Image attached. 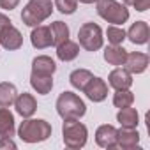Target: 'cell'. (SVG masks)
<instances>
[{"label":"cell","mask_w":150,"mask_h":150,"mask_svg":"<svg viewBox=\"0 0 150 150\" xmlns=\"http://www.w3.org/2000/svg\"><path fill=\"white\" fill-rule=\"evenodd\" d=\"M87 111L85 103L72 92H62L57 99V113L64 120H80Z\"/></svg>","instance_id":"1"},{"label":"cell","mask_w":150,"mask_h":150,"mask_svg":"<svg viewBox=\"0 0 150 150\" xmlns=\"http://www.w3.org/2000/svg\"><path fill=\"white\" fill-rule=\"evenodd\" d=\"M18 136L25 143H39V141H44L51 136V125L41 118L39 120L27 118L21 122V125L18 129Z\"/></svg>","instance_id":"2"},{"label":"cell","mask_w":150,"mask_h":150,"mask_svg":"<svg viewBox=\"0 0 150 150\" xmlns=\"http://www.w3.org/2000/svg\"><path fill=\"white\" fill-rule=\"evenodd\" d=\"M53 13L51 0H30L21 11V21L27 27H37Z\"/></svg>","instance_id":"3"},{"label":"cell","mask_w":150,"mask_h":150,"mask_svg":"<svg viewBox=\"0 0 150 150\" xmlns=\"http://www.w3.org/2000/svg\"><path fill=\"white\" fill-rule=\"evenodd\" d=\"M97 13L104 21L113 25H124L129 20V9L117 0H97Z\"/></svg>","instance_id":"4"},{"label":"cell","mask_w":150,"mask_h":150,"mask_svg":"<svg viewBox=\"0 0 150 150\" xmlns=\"http://www.w3.org/2000/svg\"><path fill=\"white\" fill-rule=\"evenodd\" d=\"M62 136H64L65 146H69V148H72V150H76V148L85 146L88 131H87V127H85L81 122H78V120H64Z\"/></svg>","instance_id":"5"},{"label":"cell","mask_w":150,"mask_h":150,"mask_svg":"<svg viewBox=\"0 0 150 150\" xmlns=\"http://www.w3.org/2000/svg\"><path fill=\"white\" fill-rule=\"evenodd\" d=\"M0 44L6 50H20L23 44L21 32L13 25V21L6 14H0Z\"/></svg>","instance_id":"6"},{"label":"cell","mask_w":150,"mask_h":150,"mask_svg":"<svg viewBox=\"0 0 150 150\" xmlns=\"http://www.w3.org/2000/svg\"><path fill=\"white\" fill-rule=\"evenodd\" d=\"M78 39H80V44L87 50V51H97L101 46H103V30L99 25L96 23H85L80 27V32H78Z\"/></svg>","instance_id":"7"},{"label":"cell","mask_w":150,"mask_h":150,"mask_svg":"<svg viewBox=\"0 0 150 150\" xmlns=\"http://www.w3.org/2000/svg\"><path fill=\"white\" fill-rule=\"evenodd\" d=\"M124 65H125V71H129L131 74H141L148 67V55L139 53V51L127 53Z\"/></svg>","instance_id":"8"},{"label":"cell","mask_w":150,"mask_h":150,"mask_svg":"<svg viewBox=\"0 0 150 150\" xmlns=\"http://www.w3.org/2000/svg\"><path fill=\"white\" fill-rule=\"evenodd\" d=\"M83 92L87 94V97L94 103H101L108 97V85L104 83V80L101 78H92L87 87L83 88Z\"/></svg>","instance_id":"9"},{"label":"cell","mask_w":150,"mask_h":150,"mask_svg":"<svg viewBox=\"0 0 150 150\" xmlns=\"http://www.w3.org/2000/svg\"><path fill=\"white\" fill-rule=\"evenodd\" d=\"M14 108H16V111H18L23 118H30V117L35 113V110H37V101L34 99L32 94L23 92V94L16 96V99H14Z\"/></svg>","instance_id":"10"},{"label":"cell","mask_w":150,"mask_h":150,"mask_svg":"<svg viewBox=\"0 0 150 150\" xmlns=\"http://www.w3.org/2000/svg\"><path fill=\"white\" fill-rule=\"evenodd\" d=\"M30 42L37 50H44V48L51 46L53 44V34H51L50 27H42V25L34 27V30L30 34Z\"/></svg>","instance_id":"11"},{"label":"cell","mask_w":150,"mask_h":150,"mask_svg":"<svg viewBox=\"0 0 150 150\" xmlns=\"http://www.w3.org/2000/svg\"><path fill=\"white\" fill-rule=\"evenodd\" d=\"M96 141L103 148H115L117 146V129L113 125H101L96 131Z\"/></svg>","instance_id":"12"},{"label":"cell","mask_w":150,"mask_h":150,"mask_svg":"<svg viewBox=\"0 0 150 150\" xmlns=\"http://www.w3.org/2000/svg\"><path fill=\"white\" fill-rule=\"evenodd\" d=\"M139 143V134L136 129H127L122 127L120 131H117V146L124 148V150H132L136 148Z\"/></svg>","instance_id":"13"},{"label":"cell","mask_w":150,"mask_h":150,"mask_svg":"<svg viewBox=\"0 0 150 150\" xmlns=\"http://www.w3.org/2000/svg\"><path fill=\"white\" fill-rule=\"evenodd\" d=\"M108 81H110V85H111L115 90H127V88H131V85H132V76H131L129 71L118 67V69H115V71L110 72Z\"/></svg>","instance_id":"14"},{"label":"cell","mask_w":150,"mask_h":150,"mask_svg":"<svg viewBox=\"0 0 150 150\" xmlns=\"http://www.w3.org/2000/svg\"><path fill=\"white\" fill-rule=\"evenodd\" d=\"M148 35H150V28H148V23H145V21L132 23L127 32V37L132 44H145L148 41Z\"/></svg>","instance_id":"15"},{"label":"cell","mask_w":150,"mask_h":150,"mask_svg":"<svg viewBox=\"0 0 150 150\" xmlns=\"http://www.w3.org/2000/svg\"><path fill=\"white\" fill-rule=\"evenodd\" d=\"M57 71V65L53 62V58L46 57V55H41V57H35L34 62H32V72L34 74H42V76H53V72Z\"/></svg>","instance_id":"16"},{"label":"cell","mask_w":150,"mask_h":150,"mask_svg":"<svg viewBox=\"0 0 150 150\" xmlns=\"http://www.w3.org/2000/svg\"><path fill=\"white\" fill-rule=\"evenodd\" d=\"M127 57V50H124L120 44H111L104 50V60L110 65H124Z\"/></svg>","instance_id":"17"},{"label":"cell","mask_w":150,"mask_h":150,"mask_svg":"<svg viewBox=\"0 0 150 150\" xmlns=\"http://www.w3.org/2000/svg\"><path fill=\"white\" fill-rule=\"evenodd\" d=\"M14 136V117L7 108H0V138Z\"/></svg>","instance_id":"18"},{"label":"cell","mask_w":150,"mask_h":150,"mask_svg":"<svg viewBox=\"0 0 150 150\" xmlns=\"http://www.w3.org/2000/svg\"><path fill=\"white\" fill-rule=\"evenodd\" d=\"M30 85L37 94H50L53 88V76H42V74H30Z\"/></svg>","instance_id":"19"},{"label":"cell","mask_w":150,"mask_h":150,"mask_svg":"<svg viewBox=\"0 0 150 150\" xmlns=\"http://www.w3.org/2000/svg\"><path fill=\"white\" fill-rule=\"evenodd\" d=\"M117 120L120 122L122 127H127V129H136L138 124H139V117H138V111L131 106L127 108H120L118 115H117Z\"/></svg>","instance_id":"20"},{"label":"cell","mask_w":150,"mask_h":150,"mask_svg":"<svg viewBox=\"0 0 150 150\" xmlns=\"http://www.w3.org/2000/svg\"><path fill=\"white\" fill-rule=\"evenodd\" d=\"M80 53V46L76 42H72V41H64L62 44L57 46V57L62 60V62H71L78 57Z\"/></svg>","instance_id":"21"},{"label":"cell","mask_w":150,"mask_h":150,"mask_svg":"<svg viewBox=\"0 0 150 150\" xmlns=\"http://www.w3.org/2000/svg\"><path fill=\"white\" fill-rule=\"evenodd\" d=\"M18 92H16V87L13 83H0V108H9L11 104H14V99H16Z\"/></svg>","instance_id":"22"},{"label":"cell","mask_w":150,"mask_h":150,"mask_svg":"<svg viewBox=\"0 0 150 150\" xmlns=\"http://www.w3.org/2000/svg\"><path fill=\"white\" fill-rule=\"evenodd\" d=\"M92 78H94V74H92L90 71H87V69H76V71H72L71 76H69L71 85H72L74 88H78V90H83V88L87 87V83H88Z\"/></svg>","instance_id":"23"},{"label":"cell","mask_w":150,"mask_h":150,"mask_svg":"<svg viewBox=\"0 0 150 150\" xmlns=\"http://www.w3.org/2000/svg\"><path fill=\"white\" fill-rule=\"evenodd\" d=\"M50 30L53 34V44L55 46H58V44H62L64 41L69 39V27L64 21H53L50 25Z\"/></svg>","instance_id":"24"},{"label":"cell","mask_w":150,"mask_h":150,"mask_svg":"<svg viewBox=\"0 0 150 150\" xmlns=\"http://www.w3.org/2000/svg\"><path fill=\"white\" fill-rule=\"evenodd\" d=\"M134 103V94L127 88V90H117V94L113 96V104L117 108H127Z\"/></svg>","instance_id":"25"},{"label":"cell","mask_w":150,"mask_h":150,"mask_svg":"<svg viewBox=\"0 0 150 150\" xmlns=\"http://www.w3.org/2000/svg\"><path fill=\"white\" fill-rule=\"evenodd\" d=\"M106 35H108V41H110L111 44H122L124 39H125L124 28H118V27H108Z\"/></svg>","instance_id":"26"},{"label":"cell","mask_w":150,"mask_h":150,"mask_svg":"<svg viewBox=\"0 0 150 150\" xmlns=\"http://www.w3.org/2000/svg\"><path fill=\"white\" fill-rule=\"evenodd\" d=\"M55 7L62 13V14H72L78 7V0H57Z\"/></svg>","instance_id":"27"},{"label":"cell","mask_w":150,"mask_h":150,"mask_svg":"<svg viewBox=\"0 0 150 150\" xmlns=\"http://www.w3.org/2000/svg\"><path fill=\"white\" fill-rule=\"evenodd\" d=\"M18 4H20V0H0V7H2V9H7V11L16 9Z\"/></svg>","instance_id":"28"},{"label":"cell","mask_w":150,"mask_h":150,"mask_svg":"<svg viewBox=\"0 0 150 150\" xmlns=\"http://www.w3.org/2000/svg\"><path fill=\"white\" fill-rule=\"evenodd\" d=\"M132 7H136V11H139V13H145L150 7V0H136Z\"/></svg>","instance_id":"29"},{"label":"cell","mask_w":150,"mask_h":150,"mask_svg":"<svg viewBox=\"0 0 150 150\" xmlns=\"http://www.w3.org/2000/svg\"><path fill=\"white\" fill-rule=\"evenodd\" d=\"M0 148H16V143L11 138H0Z\"/></svg>","instance_id":"30"},{"label":"cell","mask_w":150,"mask_h":150,"mask_svg":"<svg viewBox=\"0 0 150 150\" xmlns=\"http://www.w3.org/2000/svg\"><path fill=\"white\" fill-rule=\"evenodd\" d=\"M134 2H136V0H124L125 6H134Z\"/></svg>","instance_id":"31"},{"label":"cell","mask_w":150,"mask_h":150,"mask_svg":"<svg viewBox=\"0 0 150 150\" xmlns=\"http://www.w3.org/2000/svg\"><path fill=\"white\" fill-rule=\"evenodd\" d=\"M81 4H94V2H97V0H80Z\"/></svg>","instance_id":"32"}]
</instances>
